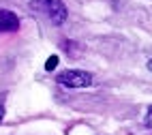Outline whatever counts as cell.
Masks as SVG:
<instances>
[{"mask_svg":"<svg viewBox=\"0 0 152 135\" xmlns=\"http://www.w3.org/2000/svg\"><path fill=\"white\" fill-rule=\"evenodd\" d=\"M30 9L37 13H41L43 17H47L52 24L60 26L66 22V7L60 2V0H32Z\"/></svg>","mask_w":152,"mask_h":135,"instance_id":"1","label":"cell"},{"mask_svg":"<svg viewBox=\"0 0 152 135\" xmlns=\"http://www.w3.org/2000/svg\"><path fill=\"white\" fill-rule=\"evenodd\" d=\"M56 81L66 88H90L92 86V75L86 71H62L56 75Z\"/></svg>","mask_w":152,"mask_h":135,"instance_id":"2","label":"cell"},{"mask_svg":"<svg viewBox=\"0 0 152 135\" xmlns=\"http://www.w3.org/2000/svg\"><path fill=\"white\" fill-rule=\"evenodd\" d=\"M19 28V17L11 11L0 9V32H15Z\"/></svg>","mask_w":152,"mask_h":135,"instance_id":"3","label":"cell"},{"mask_svg":"<svg viewBox=\"0 0 152 135\" xmlns=\"http://www.w3.org/2000/svg\"><path fill=\"white\" fill-rule=\"evenodd\" d=\"M56 65H58V58H56V56H49V58H47L45 69H47V71H54V67H56Z\"/></svg>","mask_w":152,"mask_h":135,"instance_id":"4","label":"cell"},{"mask_svg":"<svg viewBox=\"0 0 152 135\" xmlns=\"http://www.w3.org/2000/svg\"><path fill=\"white\" fill-rule=\"evenodd\" d=\"M144 124L152 129V107H150V109H148V114H146V120H144Z\"/></svg>","mask_w":152,"mask_h":135,"instance_id":"5","label":"cell"},{"mask_svg":"<svg viewBox=\"0 0 152 135\" xmlns=\"http://www.w3.org/2000/svg\"><path fill=\"white\" fill-rule=\"evenodd\" d=\"M2 116H4V107L0 105V120H2Z\"/></svg>","mask_w":152,"mask_h":135,"instance_id":"6","label":"cell"},{"mask_svg":"<svg viewBox=\"0 0 152 135\" xmlns=\"http://www.w3.org/2000/svg\"><path fill=\"white\" fill-rule=\"evenodd\" d=\"M148 69H150V73H152V60H150V62H148Z\"/></svg>","mask_w":152,"mask_h":135,"instance_id":"7","label":"cell"}]
</instances>
